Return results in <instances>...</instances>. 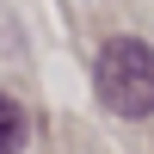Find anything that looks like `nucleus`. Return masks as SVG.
Listing matches in <instances>:
<instances>
[{
	"instance_id": "f257e3e1",
	"label": "nucleus",
	"mask_w": 154,
	"mask_h": 154,
	"mask_svg": "<svg viewBox=\"0 0 154 154\" xmlns=\"http://www.w3.org/2000/svg\"><path fill=\"white\" fill-rule=\"evenodd\" d=\"M93 86H99V105L117 111V117H154V43L111 37L99 49Z\"/></svg>"
},
{
	"instance_id": "f03ea898",
	"label": "nucleus",
	"mask_w": 154,
	"mask_h": 154,
	"mask_svg": "<svg viewBox=\"0 0 154 154\" xmlns=\"http://www.w3.org/2000/svg\"><path fill=\"white\" fill-rule=\"evenodd\" d=\"M25 136H31V123H25L19 99L0 93V154H19V148H25Z\"/></svg>"
}]
</instances>
